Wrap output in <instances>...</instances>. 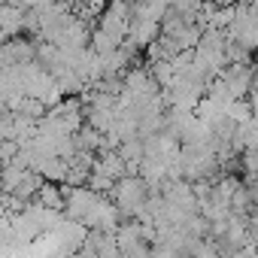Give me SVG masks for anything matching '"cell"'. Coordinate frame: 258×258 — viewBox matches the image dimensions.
Returning a JSON list of instances; mask_svg holds the SVG:
<instances>
[{
  "label": "cell",
  "instance_id": "6da1fadb",
  "mask_svg": "<svg viewBox=\"0 0 258 258\" xmlns=\"http://www.w3.org/2000/svg\"><path fill=\"white\" fill-rule=\"evenodd\" d=\"M143 191H146V185L143 182H137L134 176H127V179H118L115 182V188H112V195H115V204L121 207V210H140V204H143Z\"/></svg>",
  "mask_w": 258,
  "mask_h": 258
}]
</instances>
